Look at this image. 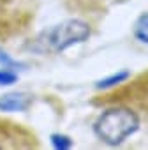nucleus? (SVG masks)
Listing matches in <instances>:
<instances>
[{
    "label": "nucleus",
    "instance_id": "f257e3e1",
    "mask_svg": "<svg viewBox=\"0 0 148 150\" xmlns=\"http://www.w3.org/2000/svg\"><path fill=\"white\" fill-rule=\"evenodd\" d=\"M137 129H139L137 115L125 106H115L106 110L94 124V131L97 138L111 146L123 143Z\"/></svg>",
    "mask_w": 148,
    "mask_h": 150
},
{
    "label": "nucleus",
    "instance_id": "f03ea898",
    "mask_svg": "<svg viewBox=\"0 0 148 150\" xmlns=\"http://www.w3.org/2000/svg\"><path fill=\"white\" fill-rule=\"evenodd\" d=\"M90 37V27L83 20H65L48 30H44L34 44V50L37 51H49V53H60L74 44L85 42Z\"/></svg>",
    "mask_w": 148,
    "mask_h": 150
},
{
    "label": "nucleus",
    "instance_id": "7ed1b4c3",
    "mask_svg": "<svg viewBox=\"0 0 148 150\" xmlns=\"http://www.w3.org/2000/svg\"><path fill=\"white\" fill-rule=\"evenodd\" d=\"M35 146V138L25 131L20 124L0 118V150L4 148H32Z\"/></svg>",
    "mask_w": 148,
    "mask_h": 150
},
{
    "label": "nucleus",
    "instance_id": "20e7f679",
    "mask_svg": "<svg viewBox=\"0 0 148 150\" xmlns=\"http://www.w3.org/2000/svg\"><path fill=\"white\" fill-rule=\"evenodd\" d=\"M32 99L27 94H6L0 97V111H25Z\"/></svg>",
    "mask_w": 148,
    "mask_h": 150
},
{
    "label": "nucleus",
    "instance_id": "39448f33",
    "mask_svg": "<svg viewBox=\"0 0 148 150\" xmlns=\"http://www.w3.org/2000/svg\"><path fill=\"white\" fill-rule=\"evenodd\" d=\"M134 37L143 44H148V13H143L134 23Z\"/></svg>",
    "mask_w": 148,
    "mask_h": 150
},
{
    "label": "nucleus",
    "instance_id": "423d86ee",
    "mask_svg": "<svg viewBox=\"0 0 148 150\" xmlns=\"http://www.w3.org/2000/svg\"><path fill=\"white\" fill-rule=\"evenodd\" d=\"M127 78H129V72H127V71H122V72L113 74V76H109V78L101 80V81L97 83V88H109V87H115V85L122 83V81L127 80Z\"/></svg>",
    "mask_w": 148,
    "mask_h": 150
},
{
    "label": "nucleus",
    "instance_id": "0eeeda50",
    "mask_svg": "<svg viewBox=\"0 0 148 150\" xmlns=\"http://www.w3.org/2000/svg\"><path fill=\"white\" fill-rule=\"evenodd\" d=\"M51 143L58 150H67V148L72 146V139H69V136H65V134H53L51 136Z\"/></svg>",
    "mask_w": 148,
    "mask_h": 150
},
{
    "label": "nucleus",
    "instance_id": "6e6552de",
    "mask_svg": "<svg viewBox=\"0 0 148 150\" xmlns=\"http://www.w3.org/2000/svg\"><path fill=\"white\" fill-rule=\"evenodd\" d=\"M16 81V74L9 71V67L0 69V85H11Z\"/></svg>",
    "mask_w": 148,
    "mask_h": 150
}]
</instances>
